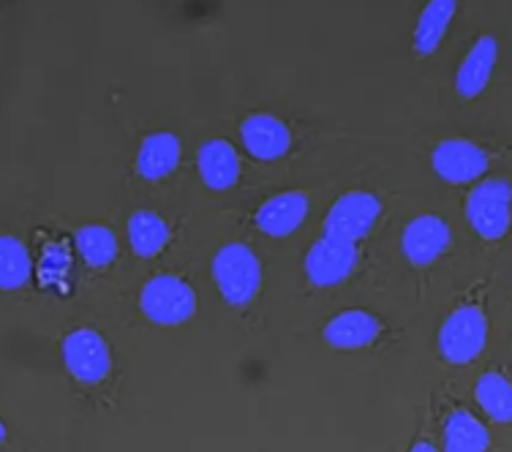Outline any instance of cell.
<instances>
[{"label": "cell", "mask_w": 512, "mask_h": 452, "mask_svg": "<svg viewBox=\"0 0 512 452\" xmlns=\"http://www.w3.org/2000/svg\"><path fill=\"white\" fill-rule=\"evenodd\" d=\"M210 273H213L221 297L235 308H246L259 297L262 262L246 243H227L218 248Z\"/></svg>", "instance_id": "1"}, {"label": "cell", "mask_w": 512, "mask_h": 452, "mask_svg": "<svg viewBox=\"0 0 512 452\" xmlns=\"http://www.w3.org/2000/svg\"><path fill=\"white\" fill-rule=\"evenodd\" d=\"M382 333V319L374 311H368V308H346V311H338L322 327L325 344L338 349V352H360V349H368V346H374L379 341Z\"/></svg>", "instance_id": "9"}, {"label": "cell", "mask_w": 512, "mask_h": 452, "mask_svg": "<svg viewBox=\"0 0 512 452\" xmlns=\"http://www.w3.org/2000/svg\"><path fill=\"white\" fill-rule=\"evenodd\" d=\"M455 14H458V3L455 0H431L420 11L417 25H414V52L417 55H434L444 36H447V28H450Z\"/></svg>", "instance_id": "17"}, {"label": "cell", "mask_w": 512, "mask_h": 452, "mask_svg": "<svg viewBox=\"0 0 512 452\" xmlns=\"http://www.w3.org/2000/svg\"><path fill=\"white\" fill-rule=\"evenodd\" d=\"M499 63V39L485 33L474 41L472 50L466 52V58L461 60V66L455 71V93L461 99H477L483 96V90L488 88V82L493 77V69Z\"/></svg>", "instance_id": "13"}, {"label": "cell", "mask_w": 512, "mask_h": 452, "mask_svg": "<svg viewBox=\"0 0 512 452\" xmlns=\"http://www.w3.org/2000/svg\"><path fill=\"white\" fill-rule=\"evenodd\" d=\"M71 270V259L66 254V248L63 246H50L41 256V265H39V278L44 284L50 286H60L63 284V276H69Z\"/></svg>", "instance_id": "22"}, {"label": "cell", "mask_w": 512, "mask_h": 452, "mask_svg": "<svg viewBox=\"0 0 512 452\" xmlns=\"http://www.w3.org/2000/svg\"><path fill=\"white\" fill-rule=\"evenodd\" d=\"M474 401L493 423H512V382L502 371H485L474 384Z\"/></svg>", "instance_id": "19"}, {"label": "cell", "mask_w": 512, "mask_h": 452, "mask_svg": "<svg viewBox=\"0 0 512 452\" xmlns=\"http://www.w3.org/2000/svg\"><path fill=\"white\" fill-rule=\"evenodd\" d=\"M379 216H382V202H379L376 194H371V191H346L327 210L322 235L357 243L360 237H365L374 229Z\"/></svg>", "instance_id": "6"}, {"label": "cell", "mask_w": 512, "mask_h": 452, "mask_svg": "<svg viewBox=\"0 0 512 452\" xmlns=\"http://www.w3.org/2000/svg\"><path fill=\"white\" fill-rule=\"evenodd\" d=\"M33 278V259L20 237H0V286L3 292H17Z\"/></svg>", "instance_id": "21"}, {"label": "cell", "mask_w": 512, "mask_h": 452, "mask_svg": "<svg viewBox=\"0 0 512 452\" xmlns=\"http://www.w3.org/2000/svg\"><path fill=\"white\" fill-rule=\"evenodd\" d=\"M488 447H491V431L477 414L463 406L447 414L442 428L444 452H488Z\"/></svg>", "instance_id": "15"}, {"label": "cell", "mask_w": 512, "mask_h": 452, "mask_svg": "<svg viewBox=\"0 0 512 452\" xmlns=\"http://www.w3.org/2000/svg\"><path fill=\"white\" fill-rule=\"evenodd\" d=\"M488 344V316L477 303L458 305L439 327V354L450 365H469Z\"/></svg>", "instance_id": "4"}, {"label": "cell", "mask_w": 512, "mask_h": 452, "mask_svg": "<svg viewBox=\"0 0 512 452\" xmlns=\"http://www.w3.org/2000/svg\"><path fill=\"white\" fill-rule=\"evenodd\" d=\"M240 139L256 161H278L292 148V131L270 112H254L240 123Z\"/></svg>", "instance_id": "10"}, {"label": "cell", "mask_w": 512, "mask_h": 452, "mask_svg": "<svg viewBox=\"0 0 512 452\" xmlns=\"http://www.w3.org/2000/svg\"><path fill=\"white\" fill-rule=\"evenodd\" d=\"M199 177L213 191H227L240 177V156L229 139H207L197 153Z\"/></svg>", "instance_id": "14"}, {"label": "cell", "mask_w": 512, "mask_h": 452, "mask_svg": "<svg viewBox=\"0 0 512 452\" xmlns=\"http://www.w3.org/2000/svg\"><path fill=\"white\" fill-rule=\"evenodd\" d=\"M409 452H439V447H436L434 442H428V439H417V442L409 447Z\"/></svg>", "instance_id": "23"}, {"label": "cell", "mask_w": 512, "mask_h": 452, "mask_svg": "<svg viewBox=\"0 0 512 452\" xmlns=\"http://www.w3.org/2000/svg\"><path fill=\"white\" fill-rule=\"evenodd\" d=\"M180 139L172 131H156L142 139L137 150V172L145 180H164L180 164Z\"/></svg>", "instance_id": "16"}, {"label": "cell", "mask_w": 512, "mask_h": 452, "mask_svg": "<svg viewBox=\"0 0 512 452\" xmlns=\"http://www.w3.org/2000/svg\"><path fill=\"white\" fill-rule=\"evenodd\" d=\"M169 235H172L169 224L156 210H134L128 216V243L137 256L150 259V256L161 254L167 248Z\"/></svg>", "instance_id": "18"}, {"label": "cell", "mask_w": 512, "mask_h": 452, "mask_svg": "<svg viewBox=\"0 0 512 452\" xmlns=\"http://www.w3.org/2000/svg\"><path fill=\"white\" fill-rule=\"evenodd\" d=\"M139 308L148 322L161 327L186 325L197 314V292L186 278L161 273L145 281L139 292Z\"/></svg>", "instance_id": "2"}, {"label": "cell", "mask_w": 512, "mask_h": 452, "mask_svg": "<svg viewBox=\"0 0 512 452\" xmlns=\"http://www.w3.org/2000/svg\"><path fill=\"white\" fill-rule=\"evenodd\" d=\"M401 248L414 267H431L450 248V226L442 216H417L404 226Z\"/></svg>", "instance_id": "11"}, {"label": "cell", "mask_w": 512, "mask_h": 452, "mask_svg": "<svg viewBox=\"0 0 512 452\" xmlns=\"http://www.w3.org/2000/svg\"><path fill=\"white\" fill-rule=\"evenodd\" d=\"M466 221L477 235L493 243L512 226V183L504 177H485L466 197Z\"/></svg>", "instance_id": "3"}, {"label": "cell", "mask_w": 512, "mask_h": 452, "mask_svg": "<svg viewBox=\"0 0 512 452\" xmlns=\"http://www.w3.org/2000/svg\"><path fill=\"white\" fill-rule=\"evenodd\" d=\"M63 365L79 384H101L112 374V349L107 338L96 333L93 327H77L71 330L60 344Z\"/></svg>", "instance_id": "5"}, {"label": "cell", "mask_w": 512, "mask_h": 452, "mask_svg": "<svg viewBox=\"0 0 512 452\" xmlns=\"http://www.w3.org/2000/svg\"><path fill=\"white\" fill-rule=\"evenodd\" d=\"M74 246L79 256L85 259V265L104 270L115 262L118 256V237L104 224H85L74 232Z\"/></svg>", "instance_id": "20"}, {"label": "cell", "mask_w": 512, "mask_h": 452, "mask_svg": "<svg viewBox=\"0 0 512 452\" xmlns=\"http://www.w3.org/2000/svg\"><path fill=\"white\" fill-rule=\"evenodd\" d=\"M308 205L311 202H308L306 191H281V194H273L254 213L256 229L267 237L292 235L306 221Z\"/></svg>", "instance_id": "12"}, {"label": "cell", "mask_w": 512, "mask_h": 452, "mask_svg": "<svg viewBox=\"0 0 512 452\" xmlns=\"http://www.w3.org/2000/svg\"><path fill=\"white\" fill-rule=\"evenodd\" d=\"M357 256H360L357 243L322 235L316 243H311L306 262H303L306 265L308 281L319 286V289L341 284V281H346V278L355 273Z\"/></svg>", "instance_id": "8"}, {"label": "cell", "mask_w": 512, "mask_h": 452, "mask_svg": "<svg viewBox=\"0 0 512 452\" xmlns=\"http://www.w3.org/2000/svg\"><path fill=\"white\" fill-rule=\"evenodd\" d=\"M431 167L442 180L447 183H480V177H485L488 167H491V153L469 142V139H442L434 150H431Z\"/></svg>", "instance_id": "7"}]
</instances>
